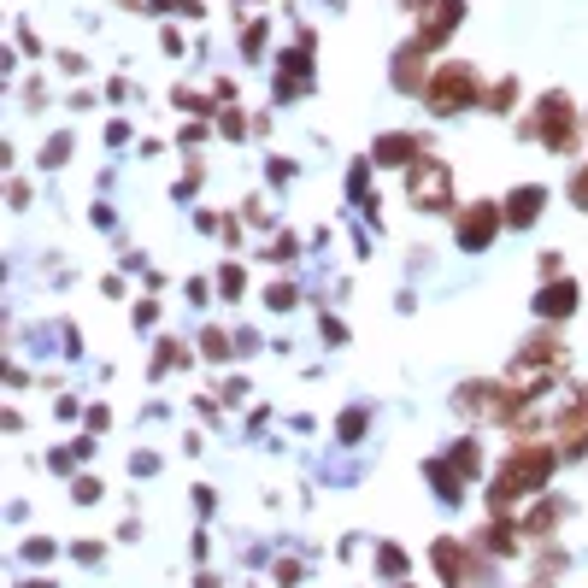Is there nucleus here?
<instances>
[{
    "mask_svg": "<svg viewBox=\"0 0 588 588\" xmlns=\"http://www.w3.org/2000/svg\"><path fill=\"white\" fill-rule=\"evenodd\" d=\"M471 95V77H465V71H448V77H441V88H435V106H441V113H453V100H465Z\"/></svg>",
    "mask_w": 588,
    "mask_h": 588,
    "instance_id": "f257e3e1",
    "label": "nucleus"
}]
</instances>
